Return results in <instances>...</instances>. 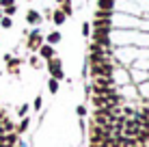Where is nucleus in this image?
I'll use <instances>...</instances> for the list:
<instances>
[{
	"label": "nucleus",
	"instance_id": "3",
	"mask_svg": "<svg viewBox=\"0 0 149 147\" xmlns=\"http://www.w3.org/2000/svg\"><path fill=\"white\" fill-rule=\"evenodd\" d=\"M26 20H28L30 24H39V22H41V15H39L37 11H28V15H26Z\"/></svg>",
	"mask_w": 149,
	"mask_h": 147
},
{
	"label": "nucleus",
	"instance_id": "11",
	"mask_svg": "<svg viewBox=\"0 0 149 147\" xmlns=\"http://www.w3.org/2000/svg\"><path fill=\"white\" fill-rule=\"evenodd\" d=\"M0 4L2 7H13V0H0Z\"/></svg>",
	"mask_w": 149,
	"mask_h": 147
},
{
	"label": "nucleus",
	"instance_id": "14",
	"mask_svg": "<svg viewBox=\"0 0 149 147\" xmlns=\"http://www.w3.org/2000/svg\"><path fill=\"white\" fill-rule=\"evenodd\" d=\"M26 128H28V121H22V125H19L17 130H19V132H24V130H26Z\"/></svg>",
	"mask_w": 149,
	"mask_h": 147
},
{
	"label": "nucleus",
	"instance_id": "1",
	"mask_svg": "<svg viewBox=\"0 0 149 147\" xmlns=\"http://www.w3.org/2000/svg\"><path fill=\"white\" fill-rule=\"evenodd\" d=\"M28 45H30L33 50L41 45V37H39V33H33V35H30V41H28Z\"/></svg>",
	"mask_w": 149,
	"mask_h": 147
},
{
	"label": "nucleus",
	"instance_id": "5",
	"mask_svg": "<svg viewBox=\"0 0 149 147\" xmlns=\"http://www.w3.org/2000/svg\"><path fill=\"white\" fill-rule=\"evenodd\" d=\"M52 54H54L52 45H43V48H41V56H45V59H52Z\"/></svg>",
	"mask_w": 149,
	"mask_h": 147
},
{
	"label": "nucleus",
	"instance_id": "7",
	"mask_svg": "<svg viewBox=\"0 0 149 147\" xmlns=\"http://www.w3.org/2000/svg\"><path fill=\"white\" fill-rule=\"evenodd\" d=\"M48 41L52 43V45H54V43H58V41H61V33H52V35L48 37Z\"/></svg>",
	"mask_w": 149,
	"mask_h": 147
},
{
	"label": "nucleus",
	"instance_id": "13",
	"mask_svg": "<svg viewBox=\"0 0 149 147\" xmlns=\"http://www.w3.org/2000/svg\"><path fill=\"white\" fill-rule=\"evenodd\" d=\"M2 26H4V28H9V26H11V20L4 17V20H2Z\"/></svg>",
	"mask_w": 149,
	"mask_h": 147
},
{
	"label": "nucleus",
	"instance_id": "4",
	"mask_svg": "<svg viewBox=\"0 0 149 147\" xmlns=\"http://www.w3.org/2000/svg\"><path fill=\"white\" fill-rule=\"evenodd\" d=\"M100 11H112V0H100Z\"/></svg>",
	"mask_w": 149,
	"mask_h": 147
},
{
	"label": "nucleus",
	"instance_id": "8",
	"mask_svg": "<svg viewBox=\"0 0 149 147\" xmlns=\"http://www.w3.org/2000/svg\"><path fill=\"white\" fill-rule=\"evenodd\" d=\"M50 91H52V93H56V91H58V82H56L54 78L50 80Z\"/></svg>",
	"mask_w": 149,
	"mask_h": 147
},
{
	"label": "nucleus",
	"instance_id": "6",
	"mask_svg": "<svg viewBox=\"0 0 149 147\" xmlns=\"http://www.w3.org/2000/svg\"><path fill=\"white\" fill-rule=\"evenodd\" d=\"M54 22L56 24H63L65 22V13L63 11H54Z\"/></svg>",
	"mask_w": 149,
	"mask_h": 147
},
{
	"label": "nucleus",
	"instance_id": "10",
	"mask_svg": "<svg viewBox=\"0 0 149 147\" xmlns=\"http://www.w3.org/2000/svg\"><path fill=\"white\" fill-rule=\"evenodd\" d=\"M63 13H65V15L71 13V2H63Z\"/></svg>",
	"mask_w": 149,
	"mask_h": 147
},
{
	"label": "nucleus",
	"instance_id": "9",
	"mask_svg": "<svg viewBox=\"0 0 149 147\" xmlns=\"http://www.w3.org/2000/svg\"><path fill=\"white\" fill-rule=\"evenodd\" d=\"M52 76H54V80L63 78V72H61V67H56V69H52Z\"/></svg>",
	"mask_w": 149,
	"mask_h": 147
},
{
	"label": "nucleus",
	"instance_id": "12",
	"mask_svg": "<svg viewBox=\"0 0 149 147\" xmlns=\"http://www.w3.org/2000/svg\"><path fill=\"white\" fill-rule=\"evenodd\" d=\"M89 30H91L89 24H84V26H82V35H84V37H89Z\"/></svg>",
	"mask_w": 149,
	"mask_h": 147
},
{
	"label": "nucleus",
	"instance_id": "2",
	"mask_svg": "<svg viewBox=\"0 0 149 147\" xmlns=\"http://www.w3.org/2000/svg\"><path fill=\"white\" fill-rule=\"evenodd\" d=\"M95 30H110V22H104V20H95Z\"/></svg>",
	"mask_w": 149,
	"mask_h": 147
}]
</instances>
